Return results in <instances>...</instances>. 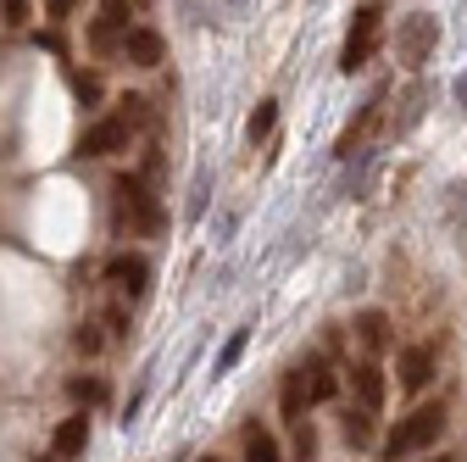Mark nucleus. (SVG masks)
I'll return each mask as SVG.
<instances>
[{"label": "nucleus", "mask_w": 467, "mask_h": 462, "mask_svg": "<svg viewBox=\"0 0 467 462\" xmlns=\"http://www.w3.org/2000/svg\"><path fill=\"white\" fill-rule=\"evenodd\" d=\"M440 217H445V228H451V240L467 246V179H451V184H445V195H440Z\"/></svg>", "instance_id": "nucleus-14"}, {"label": "nucleus", "mask_w": 467, "mask_h": 462, "mask_svg": "<svg viewBox=\"0 0 467 462\" xmlns=\"http://www.w3.org/2000/svg\"><path fill=\"white\" fill-rule=\"evenodd\" d=\"M73 395H78V401H100L106 384H100V379H73Z\"/></svg>", "instance_id": "nucleus-24"}, {"label": "nucleus", "mask_w": 467, "mask_h": 462, "mask_svg": "<svg viewBox=\"0 0 467 462\" xmlns=\"http://www.w3.org/2000/svg\"><path fill=\"white\" fill-rule=\"evenodd\" d=\"M423 100H429V89H423V84H418V89H412V95H406V111H400V118H395V134H406V129H412V123H418V118H423Z\"/></svg>", "instance_id": "nucleus-21"}, {"label": "nucleus", "mask_w": 467, "mask_h": 462, "mask_svg": "<svg viewBox=\"0 0 467 462\" xmlns=\"http://www.w3.org/2000/svg\"><path fill=\"white\" fill-rule=\"evenodd\" d=\"M273 123H278V100H262V106L251 111V123H245V140H251V145H262V140L273 134Z\"/></svg>", "instance_id": "nucleus-19"}, {"label": "nucleus", "mask_w": 467, "mask_h": 462, "mask_svg": "<svg viewBox=\"0 0 467 462\" xmlns=\"http://www.w3.org/2000/svg\"><path fill=\"white\" fill-rule=\"evenodd\" d=\"M317 457V435H312V424H296V462H312Z\"/></svg>", "instance_id": "nucleus-23"}, {"label": "nucleus", "mask_w": 467, "mask_h": 462, "mask_svg": "<svg viewBox=\"0 0 467 462\" xmlns=\"http://www.w3.org/2000/svg\"><path fill=\"white\" fill-rule=\"evenodd\" d=\"M245 340H251V334H245V329H234V340H228V345H223V357H217V373H228V368H234V362H240V357H245Z\"/></svg>", "instance_id": "nucleus-22"}, {"label": "nucleus", "mask_w": 467, "mask_h": 462, "mask_svg": "<svg viewBox=\"0 0 467 462\" xmlns=\"http://www.w3.org/2000/svg\"><path fill=\"white\" fill-rule=\"evenodd\" d=\"M345 379H350V401H362L368 413H379V407H384V395H389V379H384L379 357H362V362H350V368H345Z\"/></svg>", "instance_id": "nucleus-7"}, {"label": "nucleus", "mask_w": 467, "mask_h": 462, "mask_svg": "<svg viewBox=\"0 0 467 462\" xmlns=\"http://www.w3.org/2000/svg\"><path fill=\"white\" fill-rule=\"evenodd\" d=\"M357 340H362V352H368V357L389 352V340H395L389 312H362V318H357Z\"/></svg>", "instance_id": "nucleus-17"}, {"label": "nucleus", "mask_w": 467, "mask_h": 462, "mask_svg": "<svg viewBox=\"0 0 467 462\" xmlns=\"http://www.w3.org/2000/svg\"><path fill=\"white\" fill-rule=\"evenodd\" d=\"M84 451H89V418H84V413H73V418L56 424V435H50V457L73 462V457H84Z\"/></svg>", "instance_id": "nucleus-13"}, {"label": "nucleus", "mask_w": 467, "mask_h": 462, "mask_svg": "<svg viewBox=\"0 0 467 462\" xmlns=\"http://www.w3.org/2000/svg\"><path fill=\"white\" fill-rule=\"evenodd\" d=\"M434 462H456V457H434Z\"/></svg>", "instance_id": "nucleus-29"}, {"label": "nucleus", "mask_w": 467, "mask_h": 462, "mask_svg": "<svg viewBox=\"0 0 467 462\" xmlns=\"http://www.w3.org/2000/svg\"><path fill=\"white\" fill-rule=\"evenodd\" d=\"M379 118H384V89H373V95L362 100V111H357V118H350V129H345V134L334 140V156H339V162L362 156V140L373 134V123H379Z\"/></svg>", "instance_id": "nucleus-10"}, {"label": "nucleus", "mask_w": 467, "mask_h": 462, "mask_svg": "<svg viewBox=\"0 0 467 462\" xmlns=\"http://www.w3.org/2000/svg\"><path fill=\"white\" fill-rule=\"evenodd\" d=\"M434 50H440V17L434 12H412V17L395 23V62L406 73H418Z\"/></svg>", "instance_id": "nucleus-4"}, {"label": "nucleus", "mask_w": 467, "mask_h": 462, "mask_svg": "<svg viewBox=\"0 0 467 462\" xmlns=\"http://www.w3.org/2000/svg\"><path fill=\"white\" fill-rule=\"evenodd\" d=\"M317 407L312 401V384H306V373H301V362L284 373V384H278V418H284V429H296V424H306V413Z\"/></svg>", "instance_id": "nucleus-9"}, {"label": "nucleus", "mask_w": 467, "mask_h": 462, "mask_svg": "<svg viewBox=\"0 0 467 462\" xmlns=\"http://www.w3.org/2000/svg\"><path fill=\"white\" fill-rule=\"evenodd\" d=\"M0 12H6V23H28V0H0Z\"/></svg>", "instance_id": "nucleus-26"}, {"label": "nucleus", "mask_w": 467, "mask_h": 462, "mask_svg": "<svg viewBox=\"0 0 467 462\" xmlns=\"http://www.w3.org/2000/svg\"><path fill=\"white\" fill-rule=\"evenodd\" d=\"M161 34L156 28H129L123 34V62H134V68H161Z\"/></svg>", "instance_id": "nucleus-15"}, {"label": "nucleus", "mask_w": 467, "mask_h": 462, "mask_svg": "<svg viewBox=\"0 0 467 462\" xmlns=\"http://www.w3.org/2000/svg\"><path fill=\"white\" fill-rule=\"evenodd\" d=\"M111 217H117V228H129V235H161V223H167L161 201L145 190V179H134V173H123V179L111 184Z\"/></svg>", "instance_id": "nucleus-2"}, {"label": "nucleus", "mask_w": 467, "mask_h": 462, "mask_svg": "<svg viewBox=\"0 0 467 462\" xmlns=\"http://www.w3.org/2000/svg\"><path fill=\"white\" fill-rule=\"evenodd\" d=\"M384 39V0H362L357 17H350V34L339 45V73H362L373 62V50Z\"/></svg>", "instance_id": "nucleus-3"}, {"label": "nucleus", "mask_w": 467, "mask_h": 462, "mask_svg": "<svg viewBox=\"0 0 467 462\" xmlns=\"http://www.w3.org/2000/svg\"><path fill=\"white\" fill-rule=\"evenodd\" d=\"M395 373H400V390H429V379H434V345L429 340H418V345H406L400 352V362H395Z\"/></svg>", "instance_id": "nucleus-11"}, {"label": "nucleus", "mask_w": 467, "mask_h": 462, "mask_svg": "<svg viewBox=\"0 0 467 462\" xmlns=\"http://www.w3.org/2000/svg\"><path fill=\"white\" fill-rule=\"evenodd\" d=\"M106 284L123 301H145V290H150V262L140 257V251H117L111 262H106Z\"/></svg>", "instance_id": "nucleus-6"}, {"label": "nucleus", "mask_w": 467, "mask_h": 462, "mask_svg": "<svg viewBox=\"0 0 467 462\" xmlns=\"http://www.w3.org/2000/svg\"><path fill=\"white\" fill-rule=\"evenodd\" d=\"M129 12H134V0H100V12H95V23H89V50H95V56L123 50Z\"/></svg>", "instance_id": "nucleus-5"}, {"label": "nucleus", "mask_w": 467, "mask_h": 462, "mask_svg": "<svg viewBox=\"0 0 467 462\" xmlns=\"http://www.w3.org/2000/svg\"><path fill=\"white\" fill-rule=\"evenodd\" d=\"M339 435H345V446L368 451L379 440V413H368L362 401H345V407H339Z\"/></svg>", "instance_id": "nucleus-12"}, {"label": "nucleus", "mask_w": 467, "mask_h": 462, "mask_svg": "<svg viewBox=\"0 0 467 462\" xmlns=\"http://www.w3.org/2000/svg\"><path fill=\"white\" fill-rule=\"evenodd\" d=\"M445 401H423L418 413H406L389 435H384V462H406V457H418V451H429V446H440V435H445Z\"/></svg>", "instance_id": "nucleus-1"}, {"label": "nucleus", "mask_w": 467, "mask_h": 462, "mask_svg": "<svg viewBox=\"0 0 467 462\" xmlns=\"http://www.w3.org/2000/svg\"><path fill=\"white\" fill-rule=\"evenodd\" d=\"M45 462H62V457H45Z\"/></svg>", "instance_id": "nucleus-30"}, {"label": "nucleus", "mask_w": 467, "mask_h": 462, "mask_svg": "<svg viewBox=\"0 0 467 462\" xmlns=\"http://www.w3.org/2000/svg\"><path fill=\"white\" fill-rule=\"evenodd\" d=\"M245 462H284V451H278V440L267 435V429H245Z\"/></svg>", "instance_id": "nucleus-18"}, {"label": "nucleus", "mask_w": 467, "mask_h": 462, "mask_svg": "<svg viewBox=\"0 0 467 462\" xmlns=\"http://www.w3.org/2000/svg\"><path fill=\"white\" fill-rule=\"evenodd\" d=\"M301 373H306V384H312V401H334V395H339V373L328 368L323 352H306V357H301Z\"/></svg>", "instance_id": "nucleus-16"}, {"label": "nucleus", "mask_w": 467, "mask_h": 462, "mask_svg": "<svg viewBox=\"0 0 467 462\" xmlns=\"http://www.w3.org/2000/svg\"><path fill=\"white\" fill-rule=\"evenodd\" d=\"M223 6H228V12H245V0H223Z\"/></svg>", "instance_id": "nucleus-28"}, {"label": "nucleus", "mask_w": 467, "mask_h": 462, "mask_svg": "<svg viewBox=\"0 0 467 462\" xmlns=\"http://www.w3.org/2000/svg\"><path fill=\"white\" fill-rule=\"evenodd\" d=\"M73 6H78V0H45V17H50V23H67Z\"/></svg>", "instance_id": "nucleus-25"}, {"label": "nucleus", "mask_w": 467, "mask_h": 462, "mask_svg": "<svg viewBox=\"0 0 467 462\" xmlns=\"http://www.w3.org/2000/svg\"><path fill=\"white\" fill-rule=\"evenodd\" d=\"M100 345H106V334H100V323H78V329H73V352H78V357H95V352H100Z\"/></svg>", "instance_id": "nucleus-20"}, {"label": "nucleus", "mask_w": 467, "mask_h": 462, "mask_svg": "<svg viewBox=\"0 0 467 462\" xmlns=\"http://www.w3.org/2000/svg\"><path fill=\"white\" fill-rule=\"evenodd\" d=\"M129 134H134V123L123 118V111H111V118H100V123L84 129L78 156H111V151H123V145H129Z\"/></svg>", "instance_id": "nucleus-8"}, {"label": "nucleus", "mask_w": 467, "mask_h": 462, "mask_svg": "<svg viewBox=\"0 0 467 462\" xmlns=\"http://www.w3.org/2000/svg\"><path fill=\"white\" fill-rule=\"evenodd\" d=\"M451 100H456V111H467V73H456V84H451Z\"/></svg>", "instance_id": "nucleus-27"}]
</instances>
